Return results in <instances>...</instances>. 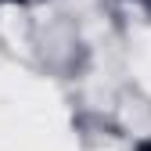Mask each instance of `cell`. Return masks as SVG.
I'll return each instance as SVG.
<instances>
[{"label": "cell", "mask_w": 151, "mask_h": 151, "mask_svg": "<svg viewBox=\"0 0 151 151\" xmlns=\"http://www.w3.org/2000/svg\"><path fill=\"white\" fill-rule=\"evenodd\" d=\"M137 4H140V7H144L147 14H151V0H137Z\"/></svg>", "instance_id": "cell-1"}, {"label": "cell", "mask_w": 151, "mask_h": 151, "mask_svg": "<svg viewBox=\"0 0 151 151\" xmlns=\"http://www.w3.org/2000/svg\"><path fill=\"white\" fill-rule=\"evenodd\" d=\"M137 151H151V140H144V144H140V147H137Z\"/></svg>", "instance_id": "cell-2"}, {"label": "cell", "mask_w": 151, "mask_h": 151, "mask_svg": "<svg viewBox=\"0 0 151 151\" xmlns=\"http://www.w3.org/2000/svg\"><path fill=\"white\" fill-rule=\"evenodd\" d=\"M0 4H25V0H0Z\"/></svg>", "instance_id": "cell-3"}]
</instances>
